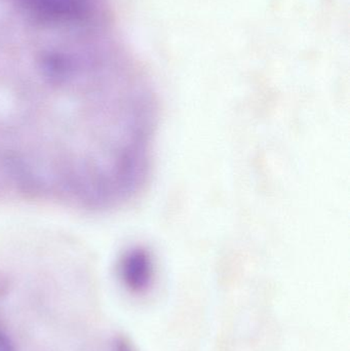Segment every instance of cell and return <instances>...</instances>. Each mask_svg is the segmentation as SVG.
Returning a JSON list of instances; mask_svg holds the SVG:
<instances>
[{"instance_id":"cell-4","label":"cell","mask_w":350,"mask_h":351,"mask_svg":"<svg viewBox=\"0 0 350 351\" xmlns=\"http://www.w3.org/2000/svg\"><path fill=\"white\" fill-rule=\"evenodd\" d=\"M0 351H14L10 340L1 334H0Z\"/></svg>"},{"instance_id":"cell-3","label":"cell","mask_w":350,"mask_h":351,"mask_svg":"<svg viewBox=\"0 0 350 351\" xmlns=\"http://www.w3.org/2000/svg\"><path fill=\"white\" fill-rule=\"evenodd\" d=\"M115 350L114 351H134L131 344L125 339H118L115 342Z\"/></svg>"},{"instance_id":"cell-1","label":"cell","mask_w":350,"mask_h":351,"mask_svg":"<svg viewBox=\"0 0 350 351\" xmlns=\"http://www.w3.org/2000/svg\"><path fill=\"white\" fill-rule=\"evenodd\" d=\"M29 14L45 23L64 24L88 16L95 0H22Z\"/></svg>"},{"instance_id":"cell-2","label":"cell","mask_w":350,"mask_h":351,"mask_svg":"<svg viewBox=\"0 0 350 351\" xmlns=\"http://www.w3.org/2000/svg\"><path fill=\"white\" fill-rule=\"evenodd\" d=\"M121 272L125 287L136 294L147 292L153 282V264L144 251L138 250L127 254L121 263Z\"/></svg>"}]
</instances>
